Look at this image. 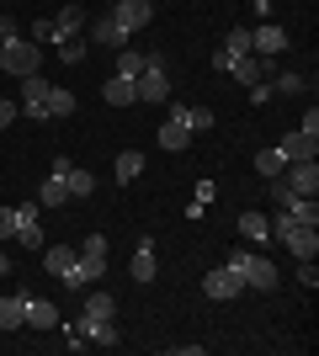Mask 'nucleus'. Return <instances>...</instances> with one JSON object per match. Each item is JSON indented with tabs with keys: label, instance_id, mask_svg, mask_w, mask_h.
<instances>
[{
	"label": "nucleus",
	"instance_id": "1",
	"mask_svg": "<svg viewBox=\"0 0 319 356\" xmlns=\"http://www.w3.org/2000/svg\"><path fill=\"white\" fill-rule=\"evenodd\" d=\"M38 64H43V43H27L22 32L0 43V70H6V74L22 80V74H38Z\"/></svg>",
	"mask_w": 319,
	"mask_h": 356
},
{
	"label": "nucleus",
	"instance_id": "2",
	"mask_svg": "<svg viewBox=\"0 0 319 356\" xmlns=\"http://www.w3.org/2000/svg\"><path fill=\"white\" fill-rule=\"evenodd\" d=\"M224 266H234L245 277V287H261V293H272L277 287V266L266 261V255H250V250H229Z\"/></svg>",
	"mask_w": 319,
	"mask_h": 356
},
{
	"label": "nucleus",
	"instance_id": "3",
	"mask_svg": "<svg viewBox=\"0 0 319 356\" xmlns=\"http://www.w3.org/2000/svg\"><path fill=\"white\" fill-rule=\"evenodd\" d=\"M133 90H138V102H149V106L170 102V74H165V59H160V54H149V70L133 80Z\"/></svg>",
	"mask_w": 319,
	"mask_h": 356
},
{
	"label": "nucleus",
	"instance_id": "4",
	"mask_svg": "<svg viewBox=\"0 0 319 356\" xmlns=\"http://www.w3.org/2000/svg\"><path fill=\"white\" fill-rule=\"evenodd\" d=\"M22 118L48 122V80L43 74H22Z\"/></svg>",
	"mask_w": 319,
	"mask_h": 356
},
{
	"label": "nucleus",
	"instance_id": "5",
	"mask_svg": "<svg viewBox=\"0 0 319 356\" xmlns=\"http://www.w3.org/2000/svg\"><path fill=\"white\" fill-rule=\"evenodd\" d=\"M106 16H112V22H117V27L133 38L138 27H149V22H154V6H149V0H117Z\"/></svg>",
	"mask_w": 319,
	"mask_h": 356
},
{
	"label": "nucleus",
	"instance_id": "6",
	"mask_svg": "<svg viewBox=\"0 0 319 356\" xmlns=\"http://www.w3.org/2000/svg\"><path fill=\"white\" fill-rule=\"evenodd\" d=\"M202 293L218 298V303H229V298L245 293V277H240L234 266H218V271H208V277H202Z\"/></svg>",
	"mask_w": 319,
	"mask_h": 356
},
{
	"label": "nucleus",
	"instance_id": "7",
	"mask_svg": "<svg viewBox=\"0 0 319 356\" xmlns=\"http://www.w3.org/2000/svg\"><path fill=\"white\" fill-rule=\"evenodd\" d=\"M282 181L293 186V197H319V165L314 160H288Z\"/></svg>",
	"mask_w": 319,
	"mask_h": 356
},
{
	"label": "nucleus",
	"instance_id": "8",
	"mask_svg": "<svg viewBox=\"0 0 319 356\" xmlns=\"http://www.w3.org/2000/svg\"><path fill=\"white\" fill-rule=\"evenodd\" d=\"M288 48V32L277 27V22H261V27H250V54H261V59H277Z\"/></svg>",
	"mask_w": 319,
	"mask_h": 356
},
{
	"label": "nucleus",
	"instance_id": "9",
	"mask_svg": "<svg viewBox=\"0 0 319 356\" xmlns=\"http://www.w3.org/2000/svg\"><path fill=\"white\" fill-rule=\"evenodd\" d=\"M85 32H91L85 43H96V48H112V54H117V48H128V32H122L112 16H91V22H85Z\"/></svg>",
	"mask_w": 319,
	"mask_h": 356
},
{
	"label": "nucleus",
	"instance_id": "10",
	"mask_svg": "<svg viewBox=\"0 0 319 356\" xmlns=\"http://www.w3.org/2000/svg\"><path fill=\"white\" fill-rule=\"evenodd\" d=\"M186 144H192V128H186V106L176 102V106H170V122L160 128V149H170V154H181Z\"/></svg>",
	"mask_w": 319,
	"mask_h": 356
},
{
	"label": "nucleus",
	"instance_id": "11",
	"mask_svg": "<svg viewBox=\"0 0 319 356\" xmlns=\"http://www.w3.org/2000/svg\"><path fill=\"white\" fill-rule=\"evenodd\" d=\"M80 266H85L91 282H101V277H106V234H91L85 245H80Z\"/></svg>",
	"mask_w": 319,
	"mask_h": 356
},
{
	"label": "nucleus",
	"instance_id": "12",
	"mask_svg": "<svg viewBox=\"0 0 319 356\" xmlns=\"http://www.w3.org/2000/svg\"><path fill=\"white\" fill-rule=\"evenodd\" d=\"M277 149H282L288 160H314V154H319V134H309V128H293V134L282 138Z\"/></svg>",
	"mask_w": 319,
	"mask_h": 356
},
{
	"label": "nucleus",
	"instance_id": "13",
	"mask_svg": "<svg viewBox=\"0 0 319 356\" xmlns=\"http://www.w3.org/2000/svg\"><path fill=\"white\" fill-rule=\"evenodd\" d=\"M22 325H32V330H54V325H59V309H54L48 298H32V293H27V314H22Z\"/></svg>",
	"mask_w": 319,
	"mask_h": 356
},
{
	"label": "nucleus",
	"instance_id": "14",
	"mask_svg": "<svg viewBox=\"0 0 319 356\" xmlns=\"http://www.w3.org/2000/svg\"><path fill=\"white\" fill-rule=\"evenodd\" d=\"M75 330L85 335V346H91V341H96V346H117V341H122V335H117V319H80Z\"/></svg>",
	"mask_w": 319,
	"mask_h": 356
},
{
	"label": "nucleus",
	"instance_id": "15",
	"mask_svg": "<svg viewBox=\"0 0 319 356\" xmlns=\"http://www.w3.org/2000/svg\"><path fill=\"white\" fill-rule=\"evenodd\" d=\"M101 96H106V106H133V102H138V90H133V80H128V74H112V80L101 86Z\"/></svg>",
	"mask_w": 319,
	"mask_h": 356
},
{
	"label": "nucleus",
	"instance_id": "16",
	"mask_svg": "<svg viewBox=\"0 0 319 356\" xmlns=\"http://www.w3.org/2000/svg\"><path fill=\"white\" fill-rule=\"evenodd\" d=\"M240 234L250 245H272V218L266 213H240Z\"/></svg>",
	"mask_w": 319,
	"mask_h": 356
},
{
	"label": "nucleus",
	"instance_id": "17",
	"mask_svg": "<svg viewBox=\"0 0 319 356\" xmlns=\"http://www.w3.org/2000/svg\"><path fill=\"white\" fill-rule=\"evenodd\" d=\"M85 22H91V16H85V6H64V11L54 16L59 38H80V32H85Z\"/></svg>",
	"mask_w": 319,
	"mask_h": 356
},
{
	"label": "nucleus",
	"instance_id": "18",
	"mask_svg": "<svg viewBox=\"0 0 319 356\" xmlns=\"http://www.w3.org/2000/svg\"><path fill=\"white\" fill-rule=\"evenodd\" d=\"M38 202H43V208H54V213H59L64 202H69V186H64V170H54V176L43 181V192H38Z\"/></svg>",
	"mask_w": 319,
	"mask_h": 356
},
{
	"label": "nucleus",
	"instance_id": "19",
	"mask_svg": "<svg viewBox=\"0 0 319 356\" xmlns=\"http://www.w3.org/2000/svg\"><path fill=\"white\" fill-rule=\"evenodd\" d=\"M85 293H91L85 298V319H117V298L112 293H96V282L85 287Z\"/></svg>",
	"mask_w": 319,
	"mask_h": 356
},
{
	"label": "nucleus",
	"instance_id": "20",
	"mask_svg": "<svg viewBox=\"0 0 319 356\" xmlns=\"http://www.w3.org/2000/svg\"><path fill=\"white\" fill-rule=\"evenodd\" d=\"M75 261H80V250H69V245H43V266L54 271V277H64Z\"/></svg>",
	"mask_w": 319,
	"mask_h": 356
},
{
	"label": "nucleus",
	"instance_id": "21",
	"mask_svg": "<svg viewBox=\"0 0 319 356\" xmlns=\"http://www.w3.org/2000/svg\"><path fill=\"white\" fill-rule=\"evenodd\" d=\"M128 271H133V282H154V271H160V266H154V245H149V239H144V245L133 250Z\"/></svg>",
	"mask_w": 319,
	"mask_h": 356
},
{
	"label": "nucleus",
	"instance_id": "22",
	"mask_svg": "<svg viewBox=\"0 0 319 356\" xmlns=\"http://www.w3.org/2000/svg\"><path fill=\"white\" fill-rule=\"evenodd\" d=\"M112 170H117V181L128 186V181H138V176H144V154H138V149H122L117 160H112Z\"/></svg>",
	"mask_w": 319,
	"mask_h": 356
},
{
	"label": "nucleus",
	"instance_id": "23",
	"mask_svg": "<svg viewBox=\"0 0 319 356\" xmlns=\"http://www.w3.org/2000/svg\"><path fill=\"white\" fill-rule=\"evenodd\" d=\"M144 70H149V54H138V48H117V70H112V74H128V80H138Z\"/></svg>",
	"mask_w": 319,
	"mask_h": 356
},
{
	"label": "nucleus",
	"instance_id": "24",
	"mask_svg": "<svg viewBox=\"0 0 319 356\" xmlns=\"http://www.w3.org/2000/svg\"><path fill=\"white\" fill-rule=\"evenodd\" d=\"M75 90H64V86H48V118H75Z\"/></svg>",
	"mask_w": 319,
	"mask_h": 356
},
{
	"label": "nucleus",
	"instance_id": "25",
	"mask_svg": "<svg viewBox=\"0 0 319 356\" xmlns=\"http://www.w3.org/2000/svg\"><path fill=\"white\" fill-rule=\"evenodd\" d=\"M22 314H27V293L0 298V330H22Z\"/></svg>",
	"mask_w": 319,
	"mask_h": 356
},
{
	"label": "nucleus",
	"instance_id": "26",
	"mask_svg": "<svg viewBox=\"0 0 319 356\" xmlns=\"http://www.w3.org/2000/svg\"><path fill=\"white\" fill-rule=\"evenodd\" d=\"M256 170H261V176H266V181H272V176H282V170H288V154H282V149H261V154H256Z\"/></svg>",
	"mask_w": 319,
	"mask_h": 356
},
{
	"label": "nucleus",
	"instance_id": "27",
	"mask_svg": "<svg viewBox=\"0 0 319 356\" xmlns=\"http://www.w3.org/2000/svg\"><path fill=\"white\" fill-rule=\"evenodd\" d=\"M64 186H69V197H91L96 192V181H91V170H75V165H69V170H64Z\"/></svg>",
	"mask_w": 319,
	"mask_h": 356
},
{
	"label": "nucleus",
	"instance_id": "28",
	"mask_svg": "<svg viewBox=\"0 0 319 356\" xmlns=\"http://www.w3.org/2000/svg\"><path fill=\"white\" fill-rule=\"evenodd\" d=\"M16 245H22V250H43V245H48L43 223H22V229H16Z\"/></svg>",
	"mask_w": 319,
	"mask_h": 356
},
{
	"label": "nucleus",
	"instance_id": "29",
	"mask_svg": "<svg viewBox=\"0 0 319 356\" xmlns=\"http://www.w3.org/2000/svg\"><path fill=\"white\" fill-rule=\"evenodd\" d=\"M32 38H38V43H54V48L64 43L59 27H54V16H38V22H32Z\"/></svg>",
	"mask_w": 319,
	"mask_h": 356
},
{
	"label": "nucleus",
	"instance_id": "30",
	"mask_svg": "<svg viewBox=\"0 0 319 356\" xmlns=\"http://www.w3.org/2000/svg\"><path fill=\"white\" fill-rule=\"evenodd\" d=\"M272 90H282V96H304V90H309V80H304V74H277V80H272Z\"/></svg>",
	"mask_w": 319,
	"mask_h": 356
},
{
	"label": "nucleus",
	"instance_id": "31",
	"mask_svg": "<svg viewBox=\"0 0 319 356\" xmlns=\"http://www.w3.org/2000/svg\"><path fill=\"white\" fill-rule=\"evenodd\" d=\"M213 106H186V128H192V134H202V128H213Z\"/></svg>",
	"mask_w": 319,
	"mask_h": 356
},
{
	"label": "nucleus",
	"instance_id": "32",
	"mask_svg": "<svg viewBox=\"0 0 319 356\" xmlns=\"http://www.w3.org/2000/svg\"><path fill=\"white\" fill-rule=\"evenodd\" d=\"M224 48L240 59V54H250V27H229V38H224Z\"/></svg>",
	"mask_w": 319,
	"mask_h": 356
},
{
	"label": "nucleus",
	"instance_id": "33",
	"mask_svg": "<svg viewBox=\"0 0 319 356\" xmlns=\"http://www.w3.org/2000/svg\"><path fill=\"white\" fill-rule=\"evenodd\" d=\"M59 59L64 64H80V59H85V38H64V43H59Z\"/></svg>",
	"mask_w": 319,
	"mask_h": 356
},
{
	"label": "nucleus",
	"instance_id": "34",
	"mask_svg": "<svg viewBox=\"0 0 319 356\" xmlns=\"http://www.w3.org/2000/svg\"><path fill=\"white\" fill-rule=\"evenodd\" d=\"M272 96H277V90H272V80H256V86H250V102H256V106H266Z\"/></svg>",
	"mask_w": 319,
	"mask_h": 356
},
{
	"label": "nucleus",
	"instance_id": "35",
	"mask_svg": "<svg viewBox=\"0 0 319 356\" xmlns=\"http://www.w3.org/2000/svg\"><path fill=\"white\" fill-rule=\"evenodd\" d=\"M298 282H304L309 293H314V287H319V271H314V261H298Z\"/></svg>",
	"mask_w": 319,
	"mask_h": 356
},
{
	"label": "nucleus",
	"instance_id": "36",
	"mask_svg": "<svg viewBox=\"0 0 319 356\" xmlns=\"http://www.w3.org/2000/svg\"><path fill=\"white\" fill-rule=\"evenodd\" d=\"M0 239H16V208H0Z\"/></svg>",
	"mask_w": 319,
	"mask_h": 356
},
{
	"label": "nucleus",
	"instance_id": "37",
	"mask_svg": "<svg viewBox=\"0 0 319 356\" xmlns=\"http://www.w3.org/2000/svg\"><path fill=\"white\" fill-rule=\"evenodd\" d=\"M16 118H22V106H16V102H0V128H11Z\"/></svg>",
	"mask_w": 319,
	"mask_h": 356
},
{
	"label": "nucleus",
	"instance_id": "38",
	"mask_svg": "<svg viewBox=\"0 0 319 356\" xmlns=\"http://www.w3.org/2000/svg\"><path fill=\"white\" fill-rule=\"evenodd\" d=\"M213 70L229 74V70H234V54H229V48H218V54H213Z\"/></svg>",
	"mask_w": 319,
	"mask_h": 356
},
{
	"label": "nucleus",
	"instance_id": "39",
	"mask_svg": "<svg viewBox=\"0 0 319 356\" xmlns=\"http://www.w3.org/2000/svg\"><path fill=\"white\" fill-rule=\"evenodd\" d=\"M6 38H16V16L11 11H0V43H6Z\"/></svg>",
	"mask_w": 319,
	"mask_h": 356
},
{
	"label": "nucleus",
	"instance_id": "40",
	"mask_svg": "<svg viewBox=\"0 0 319 356\" xmlns=\"http://www.w3.org/2000/svg\"><path fill=\"white\" fill-rule=\"evenodd\" d=\"M6 271H11V255H6V250H0V277H6Z\"/></svg>",
	"mask_w": 319,
	"mask_h": 356
},
{
	"label": "nucleus",
	"instance_id": "41",
	"mask_svg": "<svg viewBox=\"0 0 319 356\" xmlns=\"http://www.w3.org/2000/svg\"><path fill=\"white\" fill-rule=\"evenodd\" d=\"M0 6H6V0H0Z\"/></svg>",
	"mask_w": 319,
	"mask_h": 356
}]
</instances>
